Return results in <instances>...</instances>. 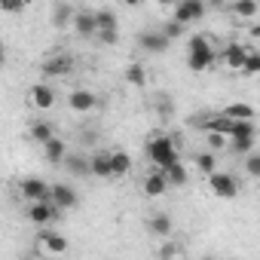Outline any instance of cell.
<instances>
[{"instance_id":"f1b7e54d","label":"cell","mask_w":260,"mask_h":260,"mask_svg":"<svg viewBox=\"0 0 260 260\" xmlns=\"http://www.w3.org/2000/svg\"><path fill=\"white\" fill-rule=\"evenodd\" d=\"M260 13V7L257 4H251V0H242V4H236L233 7V16H239V19H254Z\"/></svg>"},{"instance_id":"7402d4cb","label":"cell","mask_w":260,"mask_h":260,"mask_svg":"<svg viewBox=\"0 0 260 260\" xmlns=\"http://www.w3.org/2000/svg\"><path fill=\"white\" fill-rule=\"evenodd\" d=\"M122 80H125L128 86H138V89H141V86L147 83V71H144V64H141V61H132V64L125 68Z\"/></svg>"},{"instance_id":"277c9868","label":"cell","mask_w":260,"mask_h":260,"mask_svg":"<svg viewBox=\"0 0 260 260\" xmlns=\"http://www.w3.org/2000/svg\"><path fill=\"white\" fill-rule=\"evenodd\" d=\"M49 187L52 184H46L43 178H22L19 181V196L28 199L31 205L34 202H49Z\"/></svg>"},{"instance_id":"2e32d148","label":"cell","mask_w":260,"mask_h":260,"mask_svg":"<svg viewBox=\"0 0 260 260\" xmlns=\"http://www.w3.org/2000/svg\"><path fill=\"white\" fill-rule=\"evenodd\" d=\"M132 172V156L125 150H110V178H125Z\"/></svg>"},{"instance_id":"ac0fdd59","label":"cell","mask_w":260,"mask_h":260,"mask_svg":"<svg viewBox=\"0 0 260 260\" xmlns=\"http://www.w3.org/2000/svg\"><path fill=\"white\" fill-rule=\"evenodd\" d=\"M28 135H31V141H37V144L43 147L46 141L55 138V128H52V122H46V119H34L31 128H28Z\"/></svg>"},{"instance_id":"cb8c5ba5","label":"cell","mask_w":260,"mask_h":260,"mask_svg":"<svg viewBox=\"0 0 260 260\" xmlns=\"http://www.w3.org/2000/svg\"><path fill=\"white\" fill-rule=\"evenodd\" d=\"M43 153H46V159H49L52 166H58V162L64 159V153H68V147H64V141H61V138H52V141H46V144H43Z\"/></svg>"},{"instance_id":"5bb4252c","label":"cell","mask_w":260,"mask_h":260,"mask_svg":"<svg viewBox=\"0 0 260 260\" xmlns=\"http://www.w3.org/2000/svg\"><path fill=\"white\" fill-rule=\"evenodd\" d=\"M138 46L144 52H166L169 49V40L159 34V31H141L138 34Z\"/></svg>"},{"instance_id":"6da1fadb","label":"cell","mask_w":260,"mask_h":260,"mask_svg":"<svg viewBox=\"0 0 260 260\" xmlns=\"http://www.w3.org/2000/svg\"><path fill=\"white\" fill-rule=\"evenodd\" d=\"M147 156H150L153 169L166 172V169H172L175 162H181V147H178V141H175L172 135L156 132V135L147 138Z\"/></svg>"},{"instance_id":"44dd1931","label":"cell","mask_w":260,"mask_h":260,"mask_svg":"<svg viewBox=\"0 0 260 260\" xmlns=\"http://www.w3.org/2000/svg\"><path fill=\"white\" fill-rule=\"evenodd\" d=\"M172 230H175V223H172V217H169L166 211H159V214H153V217H150V233H153V236L169 239V236H172Z\"/></svg>"},{"instance_id":"9a60e30c","label":"cell","mask_w":260,"mask_h":260,"mask_svg":"<svg viewBox=\"0 0 260 260\" xmlns=\"http://www.w3.org/2000/svg\"><path fill=\"white\" fill-rule=\"evenodd\" d=\"M89 175L92 178H110V150H95L89 156Z\"/></svg>"},{"instance_id":"f546056e","label":"cell","mask_w":260,"mask_h":260,"mask_svg":"<svg viewBox=\"0 0 260 260\" xmlns=\"http://www.w3.org/2000/svg\"><path fill=\"white\" fill-rule=\"evenodd\" d=\"M230 150H236V153H254V138H230V144H226Z\"/></svg>"},{"instance_id":"4fadbf2b","label":"cell","mask_w":260,"mask_h":260,"mask_svg":"<svg viewBox=\"0 0 260 260\" xmlns=\"http://www.w3.org/2000/svg\"><path fill=\"white\" fill-rule=\"evenodd\" d=\"M74 31L80 37H95V19H92V10H74V19H71Z\"/></svg>"},{"instance_id":"8d00e7d4","label":"cell","mask_w":260,"mask_h":260,"mask_svg":"<svg viewBox=\"0 0 260 260\" xmlns=\"http://www.w3.org/2000/svg\"><path fill=\"white\" fill-rule=\"evenodd\" d=\"M4 61H7V49H4V43H0V68H4Z\"/></svg>"},{"instance_id":"836d02e7","label":"cell","mask_w":260,"mask_h":260,"mask_svg":"<svg viewBox=\"0 0 260 260\" xmlns=\"http://www.w3.org/2000/svg\"><path fill=\"white\" fill-rule=\"evenodd\" d=\"M245 172H248L251 178H257V175H260V153H257V150L245 156Z\"/></svg>"},{"instance_id":"7a4b0ae2","label":"cell","mask_w":260,"mask_h":260,"mask_svg":"<svg viewBox=\"0 0 260 260\" xmlns=\"http://www.w3.org/2000/svg\"><path fill=\"white\" fill-rule=\"evenodd\" d=\"M187 68L196 71V74L214 68V46L205 34H193L187 40Z\"/></svg>"},{"instance_id":"d6a6232c","label":"cell","mask_w":260,"mask_h":260,"mask_svg":"<svg viewBox=\"0 0 260 260\" xmlns=\"http://www.w3.org/2000/svg\"><path fill=\"white\" fill-rule=\"evenodd\" d=\"M254 132H257V128H254V122H236L230 138H254Z\"/></svg>"},{"instance_id":"1f68e13d","label":"cell","mask_w":260,"mask_h":260,"mask_svg":"<svg viewBox=\"0 0 260 260\" xmlns=\"http://www.w3.org/2000/svg\"><path fill=\"white\" fill-rule=\"evenodd\" d=\"M260 71V52L254 49V52H248V58H245V64H242V74H248V77H254Z\"/></svg>"},{"instance_id":"4dcf8cb0","label":"cell","mask_w":260,"mask_h":260,"mask_svg":"<svg viewBox=\"0 0 260 260\" xmlns=\"http://www.w3.org/2000/svg\"><path fill=\"white\" fill-rule=\"evenodd\" d=\"M205 144H208V153H214V150H223L230 144V138L226 135H217V132H208L205 135Z\"/></svg>"},{"instance_id":"3957f363","label":"cell","mask_w":260,"mask_h":260,"mask_svg":"<svg viewBox=\"0 0 260 260\" xmlns=\"http://www.w3.org/2000/svg\"><path fill=\"white\" fill-rule=\"evenodd\" d=\"M40 74L43 77H52V80H61V77H71L74 74V58L68 52H52L40 61Z\"/></svg>"},{"instance_id":"d4e9b609","label":"cell","mask_w":260,"mask_h":260,"mask_svg":"<svg viewBox=\"0 0 260 260\" xmlns=\"http://www.w3.org/2000/svg\"><path fill=\"white\" fill-rule=\"evenodd\" d=\"M71 19H74V7H71V4H55V7H52V25H55V28L71 25Z\"/></svg>"},{"instance_id":"d6986e66","label":"cell","mask_w":260,"mask_h":260,"mask_svg":"<svg viewBox=\"0 0 260 260\" xmlns=\"http://www.w3.org/2000/svg\"><path fill=\"white\" fill-rule=\"evenodd\" d=\"M220 116H226V119H233V122H254V107H251V104L236 101V104L223 107V113H220Z\"/></svg>"},{"instance_id":"4316f807","label":"cell","mask_w":260,"mask_h":260,"mask_svg":"<svg viewBox=\"0 0 260 260\" xmlns=\"http://www.w3.org/2000/svg\"><path fill=\"white\" fill-rule=\"evenodd\" d=\"M193 162H196V169H199L205 178L217 172V156H214V153H208V150H205V153H196V159H193Z\"/></svg>"},{"instance_id":"8992f818","label":"cell","mask_w":260,"mask_h":260,"mask_svg":"<svg viewBox=\"0 0 260 260\" xmlns=\"http://www.w3.org/2000/svg\"><path fill=\"white\" fill-rule=\"evenodd\" d=\"M202 16H205V4H199V0H181V4L175 7V19H172V22H178V25L184 28V25L199 22Z\"/></svg>"},{"instance_id":"ba28073f","label":"cell","mask_w":260,"mask_h":260,"mask_svg":"<svg viewBox=\"0 0 260 260\" xmlns=\"http://www.w3.org/2000/svg\"><path fill=\"white\" fill-rule=\"evenodd\" d=\"M68 107H71L74 113H92V110L98 107V95H95L92 89H74V92L68 95Z\"/></svg>"},{"instance_id":"9c48e42d","label":"cell","mask_w":260,"mask_h":260,"mask_svg":"<svg viewBox=\"0 0 260 260\" xmlns=\"http://www.w3.org/2000/svg\"><path fill=\"white\" fill-rule=\"evenodd\" d=\"M55 217H58V208L52 202H34V205H28V220L34 226H49V223H55Z\"/></svg>"},{"instance_id":"e575fe53","label":"cell","mask_w":260,"mask_h":260,"mask_svg":"<svg viewBox=\"0 0 260 260\" xmlns=\"http://www.w3.org/2000/svg\"><path fill=\"white\" fill-rule=\"evenodd\" d=\"M25 0H4V4H0V10L4 13H10V16H19V13H25Z\"/></svg>"},{"instance_id":"8fae6325","label":"cell","mask_w":260,"mask_h":260,"mask_svg":"<svg viewBox=\"0 0 260 260\" xmlns=\"http://www.w3.org/2000/svg\"><path fill=\"white\" fill-rule=\"evenodd\" d=\"M248 52H254V46H251V43H230V46L223 49V64H226L230 71H242V64H245V58H248Z\"/></svg>"},{"instance_id":"d590c367","label":"cell","mask_w":260,"mask_h":260,"mask_svg":"<svg viewBox=\"0 0 260 260\" xmlns=\"http://www.w3.org/2000/svg\"><path fill=\"white\" fill-rule=\"evenodd\" d=\"M95 37H98L101 43H107V46H110V43H116V40H119V31H116V28H113V31H98Z\"/></svg>"},{"instance_id":"74e56055","label":"cell","mask_w":260,"mask_h":260,"mask_svg":"<svg viewBox=\"0 0 260 260\" xmlns=\"http://www.w3.org/2000/svg\"><path fill=\"white\" fill-rule=\"evenodd\" d=\"M202 260H214V257H202Z\"/></svg>"},{"instance_id":"30bf717a","label":"cell","mask_w":260,"mask_h":260,"mask_svg":"<svg viewBox=\"0 0 260 260\" xmlns=\"http://www.w3.org/2000/svg\"><path fill=\"white\" fill-rule=\"evenodd\" d=\"M28 101H31L37 110H49V107L55 104V89H52L49 83H34V86L28 89Z\"/></svg>"},{"instance_id":"52a82bcc","label":"cell","mask_w":260,"mask_h":260,"mask_svg":"<svg viewBox=\"0 0 260 260\" xmlns=\"http://www.w3.org/2000/svg\"><path fill=\"white\" fill-rule=\"evenodd\" d=\"M49 202H52L58 211H68V208H74V205L80 202V196H77V190H74L71 184H52V187H49Z\"/></svg>"},{"instance_id":"7c38bea8","label":"cell","mask_w":260,"mask_h":260,"mask_svg":"<svg viewBox=\"0 0 260 260\" xmlns=\"http://www.w3.org/2000/svg\"><path fill=\"white\" fill-rule=\"evenodd\" d=\"M37 245H40L43 251H49V254H64V251H68V239H64L61 233H52V230H43V233L37 236Z\"/></svg>"},{"instance_id":"603a6c76","label":"cell","mask_w":260,"mask_h":260,"mask_svg":"<svg viewBox=\"0 0 260 260\" xmlns=\"http://www.w3.org/2000/svg\"><path fill=\"white\" fill-rule=\"evenodd\" d=\"M92 19H95V34L116 28V13L113 10H92Z\"/></svg>"},{"instance_id":"e0dca14e","label":"cell","mask_w":260,"mask_h":260,"mask_svg":"<svg viewBox=\"0 0 260 260\" xmlns=\"http://www.w3.org/2000/svg\"><path fill=\"white\" fill-rule=\"evenodd\" d=\"M144 193L147 196H162L166 190H169V181H166V175L159 172V169H153V172H147V178H144Z\"/></svg>"},{"instance_id":"484cf974","label":"cell","mask_w":260,"mask_h":260,"mask_svg":"<svg viewBox=\"0 0 260 260\" xmlns=\"http://www.w3.org/2000/svg\"><path fill=\"white\" fill-rule=\"evenodd\" d=\"M162 175H166L169 187H184V184H187V178H190V172H187L181 162H175V166H172V169H166Z\"/></svg>"},{"instance_id":"83f0119b","label":"cell","mask_w":260,"mask_h":260,"mask_svg":"<svg viewBox=\"0 0 260 260\" xmlns=\"http://www.w3.org/2000/svg\"><path fill=\"white\" fill-rule=\"evenodd\" d=\"M178 254H181L178 242H169V239H162V245L156 248V260H175Z\"/></svg>"},{"instance_id":"5b68a950","label":"cell","mask_w":260,"mask_h":260,"mask_svg":"<svg viewBox=\"0 0 260 260\" xmlns=\"http://www.w3.org/2000/svg\"><path fill=\"white\" fill-rule=\"evenodd\" d=\"M208 190L220 199H236L239 196V181L226 172H214V175H208Z\"/></svg>"},{"instance_id":"ffe728a7","label":"cell","mask_w":260,"mask_h":260,"mask_svg":"<svg viewBox=\"0 0 260 260\" xmlns=\"http://www.w3.org/2000/svg\"><path fill=\"white\" fill-rule=\"evenodd\" d=\"M64 169L71 172V175H77V178H86L89 175V156H83V153H64Z\"/></svg>"}]
</instances>
